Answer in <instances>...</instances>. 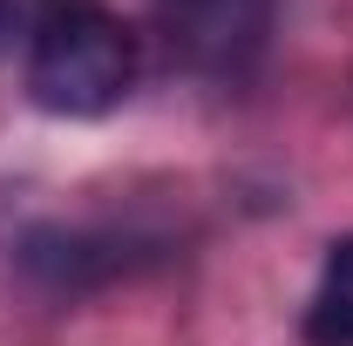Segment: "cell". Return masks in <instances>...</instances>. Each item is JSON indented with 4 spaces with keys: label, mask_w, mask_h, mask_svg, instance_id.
I'll return each mask as SVG.
<instances>
[{
    "label": "cell",
    "mask_w": 353,
    "mask_h": 346,
    "mask_svg": "<svg viewBox=\"0 0 353 346\" xmlns=\"http://www.w3.org/2000/svg\"><path fill=\"white\" fill-rule=\"evenodd\" d=\"M136 82V34L95 0H68L28 41V95L48 116H109Z\"/></svg>",
    "instance_id": "cell-1"
},
{
    "label": "cell",
    "mask_w": 353,
    "mask_h": 346,
    "mask_svg": "<svg viewBox=\"0 0 353 346\" xmlns=\"http://www.w3.org/2000/svg\"><path fill=\"white\" fill-rule=\"evenodd\" d=\"M157 28L176 68L238 82L272 41V0H157Z\"/></svg>",
    "instance_id": "cell-2"
},
{
    "label": "cell",
    "mask_w": 353,
    "mask_h": 346,
    "mask_svg": "<svg viewBox=\"0 0 353 346\" xmlns=\"http://www.w3.org/2000/svg\"><path fill=\"white\" fill-rule=\"evenodd\" d=\"M299 333H306V346H353V231L326 245V265H319V285L306 299Z\"/></svg>",
    "instance_id": "cell-3"
},
{
    "label": "cell",
    "mask_w": 353,
    "mask_h": 346,
    "mask_svg": "<svg viewBox=\"0 0 353 346\" xmlns=\"http://www.w3.org/2000/svg\"><path fill=\"white\" fill-rule=\"evenodd\" d=\"M68 0H0V54L14 41H34V28H41L48 14H61Z\"/></svg>",
    "instance_id": "cell-4"
}]
</instances>
